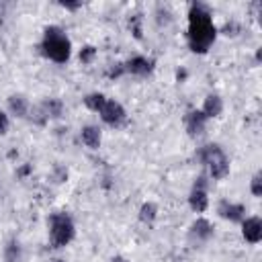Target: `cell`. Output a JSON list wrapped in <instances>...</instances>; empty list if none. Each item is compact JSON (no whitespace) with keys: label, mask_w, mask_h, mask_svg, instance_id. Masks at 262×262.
<instances>
[{"label":"cell","mask_w":262,"mask_h":262,"mask_svg":"<svg viewBox=\"0 0 262 262\" xmlns=\"http://www.w3.org/2000/svg\"><path fill=\"white\" fill-rule=\"evenodd\" d=\"M111 262H127L123 256H115V258H111Z\"/></svg>","instance_id":"obj_27"},{"label":"cell","mask_w":262,"mask_h":262,"mask_svg":"<svg viewBox=\"0 0 262 262\" xmlns=\"http://www.w3.org/2000/svg\"><path fill=\"white\" fill-rule=\"evenodd\" d=\"M242 235L248 244H258L262 239V219L260 217H248L242 221Z\"/></svg>","instance_id":"obj_7"},{"label":"cell","mask_w":262,"mask_h":262,"mask_svg":"<svg viewBox=\"0 0 262 262\" xmlns=\"http://www.w3.org/2000/svg\"><path fill=\"white\" fill-rule=\"evenodd\" d=\"M123 74H125V66H123V63H115V66L106 72L108 78H119V76H123Z\"/></svg>","instance_id":"obj_22"},{"label":"cell","mask_w":262,"mask_h":262,"mask_svg":"<svg viewBox=\"0 0 262 262\" xmlns=\"http://www.w3.org/2000/svg\"><path fill=\"white\" fill-rule=\"evenodd\" d=\"M125 117H127V113H125L123 104L117 100H106V104L100 111V119L111 127H119L125 121Z\"/></svg>","instance_id":"obj_5"},{"label":"cell","mask_w":262,"mask_h":262,"mask_svg":"<svg viewBox=\"0 0 262 262\" xmlns=\"http://www.w3.org/2000/svg\"><path fill=\"white\" fill-rule=\"evenodd\" d=\"M8 111H10L14 117L25 119L27 113H29V102H27V98L20 96V94H12V96L8 98Z\"/></svg>","instance_id":"obj_13"},{"label":"cell","mask_w":262,"mask_h":262,"mask_svg":"<svg viewBox=\"0 0 262 262\" xmlns=\"http://www.w3.org/2000/svg\"><path fill=\"white\" fill-rule=\"evenodd\" d=\"M123 66H125V74L149 76V74L154 72L156 61H154V59H147V57H143V55H135V57H131L129 61H125Z\"/></svg>","instance_id":"obj_6"},{"label":"cell","mask_w":262,"mask_h":262,"mask_svg":"<svg viewBox=\"0 0 262 262\" xmlns=\"http://www.w3.org/2000/svg\"><path fill=\"white\" fill-rule=\"evenodd\" d=\"M186 37H188V47L194 53H207L209 47L213 45L215 37H217V27L213 25L211 10L201 2L190 4V10H188V35Z\"/></svg>","instance_id":"obj_1"},{"label":"cell","mask_w":262,"mask_h":262,"mask_svg":"<svg viewBox=\"0 0 262 262\" xmlns=\"http://www.w3.org/2000/svg\"><path fill=\"white\" fill-rule=\"evenodd\" d=\"M211 235H213V225L207 221V219H196L192 225H190V237L192 239H196V242H207V239H211Z\"/></svg>","instance_id":"obj_10"},{"label":"cell","mask_w":262,"mask_h":262,"mask_svg":"<svg viewBox=\"0 0 262 262\" xmlns=\"http://www.w3.org/2000/svg\"><path fill=\"white\" fill-rule=\"evenodd\" d=\"M194 158H196L199 164L209 166V174H211L213 180H221L229 174V160L217 143H207V145L199 147Z\"/></svg>","instance_id":"obj_3"},{"label":"cell","mask_w":262,"mask_h":262,"mask_svg":"<svg viewBox=\"0 0 262 262\" xmlns=\"http://www.w3.org/2000/svg\"><path fill=\"white\" fill-rule=\"evenodd\" d=\"M78 57H80V61H82V63H92V61H94V57H96V47H92V45L82 47Z\"/></svg>","instance_id":"obj_18"},{"label":"cell","mask_w":262,"mask_h":262,"mask_svg":"<svg viewBox=\"0 0 262 262\" xmlns=\"http://www.w3.org/2000/svg\"><path fill=\"white\" fill-rule=\"evenodd\" d=\"M188 205H190V209H192L194 213L207 211V207H209L207 190H196V188H192V190H190V196H188Z\"/></svg>","instance_id":"obj_14"},{"label":"cell","mask_w":262,"mask_h":262,"mask_svg":"<svg viewBox=\"0 0 262 262\" xmlns=\"http://www.w3.org/2000/svg\"><path fill=\"white\" fill-rule=\"evenodd\" d=\"M51 262H63V260H59V258H57V260H51Z\"/></svg>","instance_id":"obj_28"},{"label":"cell","mask_w":262,"mask_h":262,"mask_svg":"<svg viewBox=\"0 0 262 262\" xmlns=\"http://www.w3.org/2000/svg\"><path fill=\"white\" fill-rule=\"evenodd\" d=\"M41 49H43V55L55 63H66L72 55V43L59 27H47L45 29Z\"/></svg>","instance_id":"obj_2"},{"label":"cell","mask_w":262,"mask_h":262,"mask_svg":"<svg viewBox=\"0 0 262 262\" xmlns=\"http://www.w3.org/2000/svg\"><path fill=\"white\" fill-rule=\"evenodd\" d=\"M250 190L254 196H262V174H254L252 180H250Z\"/></svg>","instance_id":"obj_20"},{"label":"cell","mask_w":262,"mask_h":262,"mask_svg":"<svg viewBox=\"0 0 262 262\" xmlns=\"http://www.w3.org/2000/svg\"><path fill=\"white\" fill-rule=\"evenodd\" d=\"M61 6L68 8V10H78L82 6V2H61Z\"/></svg>","instance_id":"obj_24"},{"label":"cell","mask_w":262,"mask_h":262,"mask_svg":"<svg viewBox=\"0 0 262 262\" xmlns=\"http://www.w3.org/2000/svg\"><path fill=\"white\" fill-rule=\"evenodd\" d=\"M76 235L74 221L68 213H53L49 217V242L53 248H66Z\"/></svg>","instance_id":"obj_4"},{"label":"cell","mask_w":262,"mask_h":262,"mask_svg":"<svg viewBox=\"0 0 262 262\" xmlns=\"http://www.w3.org/2000/svg\"><path fill=\"white\" fill-rule=\"evenodd\" d=\"M156 217H158V205L156 203H143L139 207V221L151 223V221H156Z\"/></svg>","instance_id":"obj_17"},{"label":"cell","mask_w":262,"mask_h":262,"mask_svg":"<svg viewBox=\"0 0 262 262\" xmlns=\"http://www.w3.org/2000/svg\"><path fill=\"white\" fill-rule=\"evenodd\" d=\"M80 139H82V143L86 147L96 149V147H100V129L96 125H86L80 131Z\"/></svg>","instance_id":"obj_11"},{"label":"cell","mask_w":262,"mask_h":262,"mask_svg":"<svg viewBox=\"0 0 262 262\" xmlns=\"http://www.w3.org/2000/svg\"><path fill=\"white\" fill-rule=\"evenodd\" d=\"M20 258V246L18 242H10L6 246V262H16Z\"/></svg>","instance_id":"obj_19"},{"label":"cell","mask_w":262,"mask_h":262,"mask_svg":"<svg viewBox=\"0 0 262 262\" xmlns=\"http://www.w3.org/2000/svg\"><path fill=\"white\" fill-rule=\"evenodd\" d=\"M184 125H186V131L190 137H199L205 133V127H207V117L203 111H188L186 119H184Z\"/></svg>","instance_id":"obj_8"},{"label":"cell","mask_w":262,"mask_h":262,"mask_svg":"<svg viewBox=\"0 0 262 262\" xmlns=\"http://www.w3.org/2000/svg\"><path fill=\"white\" fill-rule=\"evenodd\" d=\"M41 111L45 113L47 119H59L61 113H63V104H61V100H57V98H47V100L41 104Z\"/></svg>","instance_id":"obj_15"},{"label":"cell","mask_w":262,"mask_h":262,"mask_svg":"<svg viewBox=\"0 0 262 262\" xmlns=\"http://www.w3.org/2000/svg\"><path fill=\"white\" fill-rule=\"evenodd\" d=\"M29 170H31L29 166H23V168L18 170V174H20V176H25V174H29Z\"/></svg>","instance_id":"obj_26"},{"label":"cell","mask_w":262,"mask_h":262,"mask_svg":"<svg viewBox=\"0 0 262 262\" xmlns=\"http://www.w3.org/2000/svg\"><path fill=\"white\" fill-rule=\"evenodd\" d=\"M176 78H178V80H184V78H186V72H184V70H178Z\"/></svg>","instance_id":"obj_25"},{"label":"cell","mask_w":262,"mask_h":262,"mask_svg":"<svg viewBox=\"0 0 262 262\" xmlns=\"http://www.w3.org/2000/svg\"><path fill=\"white\" fill-rule=\"evenodd\" d=\"M129 27H131V33L135 35V39H141V14H135V16H131V20H129Z\"/></svg>","instance_id":"obj_21"},{"label":"cell","mask_w":262,"mask_h":262,"mask_svg":"<svg viewBox=\"0 0 262 262\" xmlns=\"http://www.w3.org/2000/svg\"><path fill=\"white\" fill-rule=\"evenodd\" d=\"M106 100H108V98H106L102 92H90V94L84 96V104H86L90 111H94V113H100L102 106L106 104Z\"/></svg>","instance_id":"obj_16"},{"label":"cell","mask_w":262,"mask_h":262,"mask_svg":"<svg viewBox=\"0 0 262 262\" xmlns=\"http://www.w3.org/2000/svg\"><path fill=\"white\" fill-rule=\"evenodd\" d=\"M203 113H205L207 119L221 117V113H223V100H221V96L209 94V96L205 98V102H203Z\"/></svg>","instance_id":"obj_12"},{"label":"cell","mask_w":262,"mask_h":262,"mask_svg":"<svg viewBox=\"0 0 262 262\" xmlns=\"http://www.w3.org/2000/svg\"><path fill=\"white\" fill-rule=\"evenodd\" d=\"M6 129H8V117L0 111V135H4V133H6Z\"/></svg>","instance_id":"obj_23"},{"label":"cell","mask_w":262,"mask_h":262,"mask_svg":"<svg viewBox=\"0 0 262 262\" xmlns=\"http://www.w3.org/2000/svg\"><path fill=\"white\" fill-rule=\"evenodd\" d=\"M219 215H221L223 219H227V221L237 223V221H244V217H246V207L239 205V203L221 201V203H219Z\"/></svg>","instance_id":"obj_9"}]
</instances>
